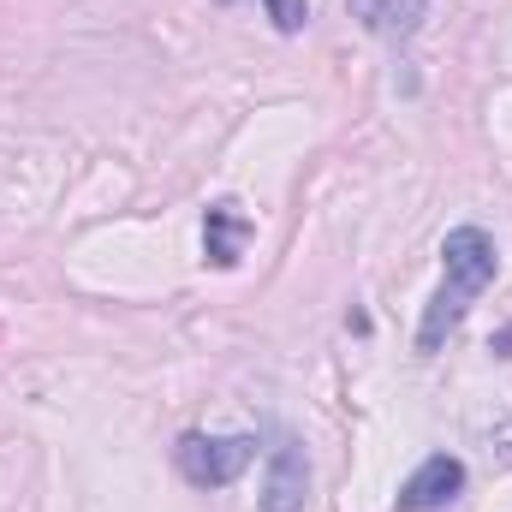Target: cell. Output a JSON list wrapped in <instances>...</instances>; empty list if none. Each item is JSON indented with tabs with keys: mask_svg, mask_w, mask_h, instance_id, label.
<instances>
[{
	"mask_svg": "<svg viewBox=\"0 0 512 512\" xmlns=\"http://www.w3.org/2000/svg\"><path fill=\"white\" fill-rule=\"evenodd\" d=\"M495 274H501V251L483 227H453L441 239V286H435V298L423 304V322H417V352L423 358H435L459 334L465 310L495 286Z\"/></svg>",
	"mask_w": 512,
	"mask_h": 512,
	"instance_id": "obj_1",
	"label": "cell"
},
{
	"mask_svg": "<svg viewBox=\"0 0 512 512\" xmlns=\"http://www.w3.org/2000/svg\"><path fill=\"white\" fill-rule=\"evenodd\" d=\"M173 459H179V477L191 489H227L256 459V435H203V429H191V435H179Z\"/></svg>",
	"mask_w": 512,
	"mask_h": 512,
	"instance_id": "obj_2",
	"label": "cell"
},
{
	"mask_svg": "<svg viewBox=\"0 0 512 512\" xmlns=\"http://www.w3.org/2000/svg\"><path fill=\"white\" fill-rule=\"evenodd\" d=\"M465 495V459H453V453H429L405 483H399V512H441L453 507Z\"/></svg>",
	"mask_w": 512,
	"mask_h": 512,
	"instance_id": "obj_3",
	"label": "cell"
},
{
	"mask_svg": "<svg viewBox=\"0 0 512 512\" xmlns=\"http://www.w3.org/2000/svg\"><path fill=\"white\" fill-rule=\"evenodd\" d=\"M310 501V459L292 435L274 441L268 453V477H262V495H256V512H304Z\"/></svg>",
	"mask_w": 512,
	"mask_h": 512,
	"instance_id": "obj_4",
	"label": "cell"
},
{
	"mask_svg": "<svg viewBox=\"0 0 512 512\" xmlns=\"http://www.w3.org/2000/svg\"><path fill=\"white\" fill-rule=\"evenodd\" d=\"M251 215L239 209V203H209V215H203V256L215 262V268H239V256H245V239H251Z\"/></svg>",
	"mask_w": 512,
	"mask_h": 512,
	"instance_id": "obj_5",
	"label": "cell"
},
{
	"mask_svg": "<svg viewBox=\"0 0 512 512\" xmlns=\"http://www.w3.org/2000/svg\"><path fill=\"white\" fill-rule=\"evenodd\" d=\"M352 12L364 18L370 36H387V42H405L423 30L429 18V0H352Z\"/></svg>",
	"mask_w": 512,
	"mask_h": 512,
	"instance_id": "obj_6",
	"label": "cell"
},
{
	"mask_svg": "<svg viewBox=\"0 0 512 512\" xmlns=\"http://www.w3.org/2000/svg\"><path fill=\"white\" fill-rule=\"evenodd\" d=\"M262 6H268V18H274L280 36H298L304 30V0H262Z\"/></svg>",
	"mask_w": 512,
	"mask_h": 512,
	"instance_id": "obj_7",
	"label": "cell"
}]
</instances>
